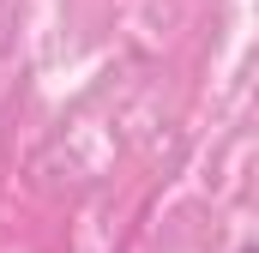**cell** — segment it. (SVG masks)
Here are the masks:
<instances>
[{
	"label": "cell",
	"mask_w": 259,
	"mask_h": 253,
	"mask_svg": "<svg viewBox=\"0 0 259 253\" xmlns=\"http://www.w3.org/2000/svg\"><path fill=\"white\" fill-rule=\"evenodd\" d=\"M241 253H259V247H241Z\"/></svg>",
	"instance_id": "6da1fadb"
}]
</instances>
